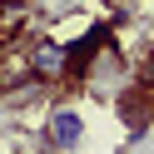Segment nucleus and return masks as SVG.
Returning <instances> with one entry per match:
<instances>
[{
    "instance_id": "f03ea898",
    "label": "nucleus",
    "mask_w": 154,
    "mask_h": 154,
    "mask_svg": "<svg viewBox=\"0 0 154 154\" xmlns=\"http://www.w3.org/2000/svg\"><path fill=\"white\" fill-rule=\"evenodd\" d=\"M30 80L35 85H50V80H65V45L60 40H50V35H40L35 40V50H30Z\"/></svg>"
},
{
    "instance_id": "f257e3e1",
    "label": "nucleus",
    "mask_w": 154,
    "mask_h": 154,
    "mask_svg": "<svg viewBox=\"0 0 154 154\" xmlns=\"http://www.w3.org/2000/svg\"><path fill=\"white\" fill-rule=\"evenodd\" d=\"M80 139H85V114L70 109V104L50 109V119H45V144H50V149H80Z\"/></svg>"
},
{
    "instance_id": "7ed1b4c3",
    "label": "nucleus",
    "mask_w": 154,
    "mask_h": 154,
    "mask_svg": "<svg viewBox=\"0 0 154 154\" xmlns=\"http://www.w3.org/2000/svg\"><path fill=\"white\" fill-rule=\"evenodd\" d=\"M0 5H20V0H0Z\"/></svg>"
}]
</instances>
